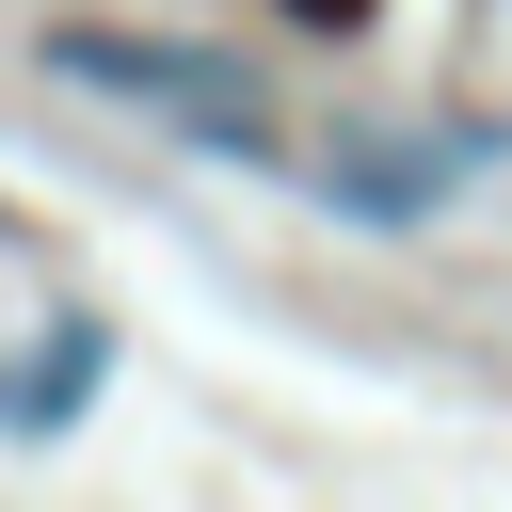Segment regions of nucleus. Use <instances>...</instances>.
<instances>
[{"instance_id":"f03ea898","label":"nucleus","mask_w":512,"mask_h":512,"mask_svg":"<svg viewBox=\"0 0 512 512\" xmlns=\"http://www.w3.org/2000/svg\"><path fill=\"white\" fill-rule=\"evenodd\" d=\"M320 16H352V0H320Z\"/></svg>"},{"instance_id":"f257e3e1","label":"nucleus","mask_w":512,"mask_h":512,"mask_svg":"<svg viewBox=\"0 0 512 512\" xmlns=\"http://www.w3.org/2000/svg\"><path fill=\"white\" fill-rule=\"evenodd\" d=\"M64 80H96V96H128V112H160V128H192V144H224V160H288V112L240 80V64H176V48H144V32H64L48 48Z\"/></svg>"}]
</instances>
